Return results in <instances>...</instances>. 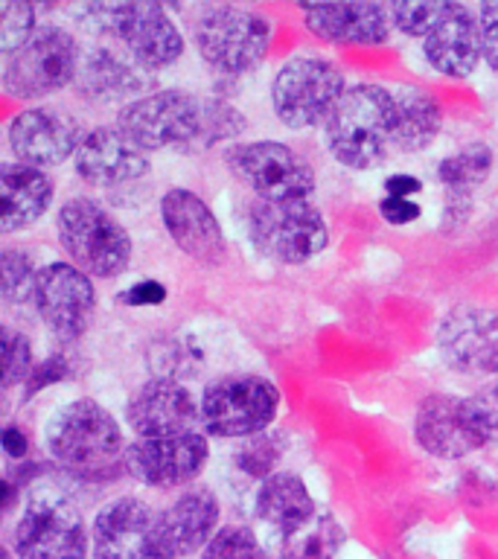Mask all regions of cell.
Instances as JSON below:
<instances>
[{
	"label": "cell",
	"mask_w": 498,
	"mask_h": 559,
	"mask_svg": "<svg viewBox=\"0 0 498 559\" xmlns=\"http://www.w3.org/2000/svg\"><path fill=\"white\" fill-rule=\"evenodd\" d=\"M126 134L146 152H204L245 131V117L216 96L161 91L129 103L117 117Z\"/></svg>",
	"instance_id": "1"
},
{
	"label": "cell",
	"mask_w": 498,
	"mask_h": 559,
	"mask_svg": "<svg viewBox=\"0 0 498 559\" xmlns=\"http://www.w3.org/2000/svg\"><path fill=\"white\" fill-rule=\"evenodd\" d=\"M47 452L61 472L85 484H108L129 472L122 428L94 400H73L52 414Z\"/></svg>",
	"instance_id": "2"
},
{
	"label": "cell",
	"mask_w": 498,
	"mask_h": 559,
	"mask_svg": "<svg viewBox=\"0 0 498 559\" xmlns=\"http://www.w3.org/2000/svg\"><path fill=\"white\" fill-rule=\"evenodd\" d=\"M323 143L347 169H376L393 155L396 138V99L379 85H353L330 111Z\"/></svg>",
	"instance_id": "3"
},
{
	"label": "cell",
	"mask_w": 498,
	"mask_h": 559,
	"mask_svg": "<svg viewBox=\"0 0 498 559\" xmlns=\"http://www.w3.org/2000/svg\"><path fill=\"white\" fill-rule=\"evenodd\" d=\"M414 440L443 461L475 454L498 443V408L484 396L431 393L414 417Z\"/></svg>",
	"instance_id": "4"
},
{
	"label": "cell",
	"mask_w": 498,
	"mask_h": 559,
	"mask_svg": "<svg viewBox=\"0 0 498 559\" xmlns=\"http://www.w3.org/2000/svg\"><path fill=\"white\" fill-rule=\"evenodd\" d=\"M59 242L70 262L87 277H120L131 262L129 230L105 207L91 199H70L61 204Z\"/></svg>",
	"instance_id": "5"
},
{
	"label": "cell",
	"mask_w": 498,
	"mask_h": 559,
	"mask_svg": "<svg viewBox=\"0 0 498 559\" xmlns=\"http://www.w3.org/2000/svg\"><path fill=\"white\" fill-rule=\"evenodd\" d=\"M344 91V73L332 61L297 56L271 79V108L286 129H312L327 122Z\"/></svg>",
	"instance_id": "6"
},
{
	"label": "cell",
	"mask_w": 498,
	"mask_h": 559,
	"mask_svg": "<svg viewBox=\"0 0 498 559\" xmlns=\"http://www.w3.org/2000/svg\"><path fill=\"white\" fill-rule=\"evenodd\" d=\"M248 234L262 257L283 265H304L330 242L327 222L309 201H257Z\"/></svg>",
	"instance_id": "7"
},
{
	"label": "cell",
	"mask_w": 498,
	"mask_h": 559,
	"mask_svg": "<svg viewBox=\"0 0 498 559\" xmlns=\"http://www.w3.org/2000/svg\"><path fill=\"white\" fill-rule=\"evenodd\" d=\"M280 391L257 373H230L201 396V426L213 437H257L277 417Z\"/></svg>",
	"instance_id": "8"
},
{
	"label": "cell",
	"mask_w": 498,
	"mask_h": 559,
	"mask_svg": "<svg viewBox=\"0 0 498 559\" xmlns=\"http://www.w3.org/2000/svg\"><path fill=\"white\" fill-rule=\"evenodd\" d=\"M17 559H87V527L79 507L56 489L35 492L12 533Z\"/></svg>",
	"instance_id": "9"
},
{
	"label": "cell",
	"mask_w": 498,
	"mask_h": 559,
	"mask_svg": "<svg viewBox=\"0 0 498 559\" xmlns=\"http://www.w3.org/2000/svg\"><path fill=\"white\" fill-rule=\"evenodd\" d=\"M79 44L61 26H38L3 68V87L17 99H44L79 76Z\"/></svg>",
	"instance_id": "10"
},
{
	"label": "cell",
	"mask_w": 498,
	"mask_h": 559,
	"mask_svg": "<svg viewBox=\"0 0 498 559\" xmlns=\"http://www.w3.org/2000/svg\"><path fill=\"white\" fill-rule=\"evenodd\" d=\"M271 24L239 7H210L195 21V47L210 68L227 76L245 73L265 59Z\"/></svg>",
	"instance_id": "11"
},
{
	"label": "cell",
	"mask_w": 498,
	"mask_h": 559,
	"mask_svg": "<svg viewBox=\"0 0 498 559\" xmlns=\"http://www.w3.org/2000/svg\"><path fill=\"white\" fill-rule=\"evenodd\" d=\"M227 169L260 201H309L315 190L312 166L274 140L236 143L227 152Z\"/></svg>",
	"instance_id": "12"
},
{
	"label": "cell",
	"mask_w": 498,
	"mask_h": 559,
	"mask_svg": "<svg viewBox=\"0 0 498 559\" xmlns=\"http://www.w3.org/2000/svg\"><path fill=\"white\" fill-rule=\"evenodd\" d=\"M105 33L129 50L140 68H166L181 59L183 38L173 17L157 3H117V7H96Z\"/></svg>",
	"instance_id": "13"
},
{
	"label": "cell",
	"mask_w": 498,
	"mask_h": 559,
	"mask_svg": "<svg viewBox=\"0 0 498 559\" xmlns=\"http://www.w3.org/2000/svg\"><path fill=\"white\" fill-rule=\"evenodd\" d=\"M35 306L42 321L50 326L52 338L73 344L94 321L96 288L85 271H79L73 262H52L38 271Z\"/></svg>",
	"instance_id": "14"
},
{
	"label": "cell",
	"mask_w": 498,
	"mask_h": 559,
	"mask_svg": "<svg viewBox=\"0 0 498 559\" xmlns=\"http://www.w3.org/2000/svg\"><path fill=\"white\" fill-rule=\"evenodd\" d=\"M437 353L463 376L498 373V312L461 304L437 326Z\"/></svg>",
	"instance_id": "15"
},
{
	"label": "cell",
	"mask_w": 498,
	"mask_h": 559,
	"mask_svg": "<svg viewBox=\"0 0 498 559\" xmlns=\"http://www.w3.org/2000/svg\"><path fill=\"white\" fill-rule=\"evenodd\" d=\"M94 559H175L166 550L157 513L140 498H117L94 522Z\"/></svg>",
	"instance_id": "16"
},
{
	"label": "cell",
	"mask_w": 498,
	"mask_h": 559,
	"mask_svg": "<svg viewBox=\"0 0 498 559\" xmlns=\"http://www.w3.org/2000/svg\"><path fill=\"white\" fill-rule=\"evenodd\" d=\"M210 445L204 435L190 431L178 437H157V440H138L126 452V469L140 484L157 489L187 487L199 478L208 463Z\"/></svg>",
	"instance_id": "17"
},
{
	"label": "cell",
	"mask_w": 498,
	"mask_h": 559,
	"mask_svg": "<svg viewBox=\"0 0 498 559\" xmlns=\"http://www.w3.org/2000/svg\"><path fill=\"white\" fill-rule=\"evenodd\" d=\"M126 419L140 440L190 435L192 426L201 419V405L181 382L157 376L131 393Z\"/></svg>",
	"instance_id": "18"
},
{
	"label": "cell",
	"mask_w": 498,
	"mask_h": 559,
	"mask_svg": "<svg viewBox=\"0 0 498 559\" xmlns=\"http://www.w3.org/2000/svg\"><path fill=\"white\" fill-rule=\"evenodd\" d=\"M73 164L82 181L108 190L140 181L149 173V152L140 148L120 126H105L82 138Z\"/></svg>",
	"instance_id": "19"
},
{
	"label": "cell",
	"mask_w": 498,
	"mask_h": 559,
	"mask_svg": "<svg viewBox=\"0 0 498 559\" xmlns=\"http://www.w3.org/2000/svg\"><path fill=\"white\" fill-rule=\"evenodd\" d=\"M161 218L173 242L201 265H218L227 257V242L213 210L190 190H169L161 199Z\"/></svg>",
	"instance_id": "20"
},
{
	"label": "cell",
	"mask_w": 498,
	"mask_h": 559,
	"mask_svg": "<svg viewBox=\"0 0 498 559\" xmlns=\"http://www.w3.org/2000/svg\"><path fill=\"white\" fill-rule=\"evenodd\" d=\"M79 143V126L59 111L29 108L9 122V146L21 164L35 169L64 164L70 155H76Z\"/></svg>",
	"instance_id": "21"
},
{
	"label": "cell",
	"mask_w": 498,
	"mask_h": 559,
	"mask_svg": "<svg viewBox=\"0 0 498 559\" xmlns=\"http://www.w3.org/2000/svg\"><path fill=\"white\" fill-rule=\"evenodd\" d=\"M423 52L428 64L443 76H472L484 50H481V26L470 9L461 3H446L440 21L423 38Z\"/></svg>",
	"instance_id": "22"
},
{
	"label": "cell",
	"mask_w": 498,
	"mask_h": 559,
	"mask_svg": "<svg viewBox=\"0 0 498 559\" xmlns=\"http://www.w3.org/2000/svg\"><path fill=\"white\" fill-rule=\"evenodd\" d=\"M218 513H222L218 498L210 489H183L164 513H157V531H161L166 550L178 559L208 548L216 536Z\"/></svg>",
	"instance_id": "23"
},
{
	"label": "cell",
	"mask_w": 498,
	"mask_h": 559,
	"mask_svg": "<svg viewBox=\"0 0 498 559\" xmlns=\"http://www.w3.org/2000/svg\"><path fill=\"white\" fill-rule=\"evenodd\" d=\"M309 33L330 44H384L391 35V9L379 3H321L304 7Z\"/></svg>",
	"instance_id": "24"
},
{
	"label": "cell",
	"mask_w": 498,
	"mask_h": 559,
	"mask_svg": "<svg viewBox=\"0 0 498 559\" xmlns=\"http://www.w3.org/2000/svg\"><path fill=\"white\" fill-rule=\"evenodd\" d=\"M315 515H318V507L309 489L292 472H274L257 489V519L269 527L274 542L304 531Z\"/></svg>",
	"instance_id": "25"
},
{
	"label": "cell",
	"mask_w": 498,
	"mask_h": 559,
	"mask_svg": "<svg viewBox=\"0 0 498 559\" xmlns=\"http://www.w3.org/2000/svg\"><path fill=\"white\" fill-rule=\"evenodd\" d=\"M52 181L26 164H3L0 169V227L7 234L35 225L52 204Z\"/></svg>",
	"instance_id": "26"
},
{
	"label": "cell",
	"mask_w": 498,
	"mask_h": 559,
	"mask_svg": "<svg viewBox=\"0 0 498 559\" xmlns=\"http://www.w3.org/2000/svg\"><path fill=\"white\" fill-rule=\"evenodd\" d=\"M396 99V138H393V152L400 155H414L435 143L443 126V114L437 103L423 91V87L402 85L393 91Z\"/></svg>",
	"instance_id": "27"
},
{
	"label": "cell",
	"mask_w": 498,
	"mask_h": 559,
	"mask_svg": "<svg viewBox=\"0 0 498 559\" xmlns=\"http://www.w3.org/2000/svg\"><path fill=\"white\" fill-rule=\"evenodd\" d=\"M134 70L138 68H131L129 61H122L120 56L96 50L79 64V87H82V94L111 103V99H120V96L138 91L140 76Z\"/></svg>",
	"instance_id": "28"
},
{
	"label": "cell",
	"mask_w": 498,
	"mask_h": 559,
	"mask_svg": "<svg viewBox=\"0 0 498 559\" xmlns=\"http://www.w3.org/2000/svg\"><path fill=\"white\" fill-rule=\"evenodd\" d=\"M344 545V527L332 513H318L304 531L274 542L271 559H335Z\"/></svg>",
	"instance_id": "29"
},
{
	"label": "cell",
	"mask_w": 498,
	"mask_h": 559,
	"mask_svg": "<svg viewBox=\"0 0 498 559\" xmlns=\"http://www.w3.org/2000/svg\"><path fill=\"white\" fill-rule=\"evenodd\" d=\"M489 173H493V148L487 143H472L437 164V181L454 199H466L475 187L487 181Z\"/></svg>",
	"instance_id": "30"
},
{
	"label": "cell",
	"mask_w": 498,
	"mask_h": 559,
	"mask_svg": "<svg viewBox=\"0 0 498 559\" xmlns=\"http://www.w3.org/2000/svg\"><path fill=\"white\" fill-rule=\"evenodd\" d=\"M3 300L9 306L35 304V283H38V271L33 269L29 257L21 251H3Z\"/></svg>",
	"instance_id": "31"
},
{
	"label": "cell",
	"mask_w": 498,
	"mask_h": 559,
	"mask_svg": "<svg viewBox=\"0 0 498 559\" xmlns=\"http://www.w3.org/2000/svg\"><path fill=\"white\" fill-rule=\"evenodd\" d=\"M280 457H283V445L277 443V437H271V435L248 437V440H245L234 454L236 466H239L245 475L262 478V480L274 475Z\"/></svg>",
	"instance_id": "32"
},
{
	"label": "cell",
	"mask_w": 498,
	"mask_h": 559,
	"mask_svg": "<svg viewBox=\"0 0 498 559\" xmlns=\"http://www.w3.org/2000/svg\"><path fill=\"white\" fill-rule=\"evenodd\" d=\"M201 559H271L262 542L248 527H225L213 536Z\"/></svg>",
	"instance_id": "33"
},
{
	"label": "cell",
	"mask_w": 498,
	"mask_h": 559,
	"mask_svg": "<svg viewBox=\"0 0 498 559\" xmlns=\"http://www.w3.org/2000/svg\"><path fill=\"white\" fill-rule=\"evenodd\" d=\"M33 376V347L24 332L3 330V391H12L15 384L29 382Z\"/></svg>",
	"instance_id": "34"
},
{
	"label": "cell",
	"mask_w": 498,
	"mask_h": 559,
	"mask_svg": "<svg viewBox=\"0 0 498 559\" xmlns=\"http://www.w3.org/2000/svg\"><path fill=\"white\" fill-rule=\"evenodd\" d=\"M35 33V9L29 3H3L0 7V50L17 52Z\"/></svg>",
	"instance_id": "35"
},
{
	"label": "cell",
	"mask_w": 498,
	"mask_h": 559,
	"mask_svg": "<svg viewBox=\"0 0 498 559\" xmlns=\"http://www.w3.org/2000/svg\"><path fill=\"white\" fill-rule=\"evenodd\" d=\"M446 12V3H393L391 21L400 33L411 35V38H426L428 29L440 21Z\"/></svg>",
	"instance_id": "36"
},
{
	"label": "cell",
	"mask_w": 498,
	"mask_h": 559,
	"mask_svg": "<svg viewBox=\"0 0 498 559\" xmlns=\"http://www.w3.org/2000/svg\"><path fill=\"white\" fill-rule=\"evenodd\" d=\"M481 26V50L493 70H498V3H487L478 12Z\"/></svg>",
	"instance_id": "37"
},
{
	"label": "cell",
	"mask_w": 498,
	"mask_h": 559,
	"mask_svg": "<svg viewBox=\"0 0 498 559\" xmlns=\"http://www.w3.org/2000/svg\"><path fill=\"white\" fill-rule=\"evenodd\" d=\"M120 300L126 306H161L166 300V286H161L157 280H140L122 292Z\"/></svg>",
	"instance_id": "38"
},
{
	"label": "cell",
	"mask_w": 498,
	"mask_h": 559,
	"mask_svg": "<svg viewBox=\"0 0 498 559\" xmlns=\"http://www.w3.org/2000/svg\"><path fill=\"white\" fill-rule=\"evenodd\" d=\"M379 213H382V218L388 222V225H411V222H417L419 218V204H414V201L408 199H393V195H388V199H382V204H379Z\"/></svg>",
	"instance_id": "39"
},
{
	"label": "cell",
	"mask_w": 498,
	"mask_h": 559,
	"mask_svg": "<svg viewBox=\"0 0 498 559\" xmlns=\"http://www.w3.org/2000/svg\"><path fill=\"white\" fill-rule=\"evenodd\" d=\"M64 373H68V361H64V356L47 358V361H44L38 370H33V376H29V384H26V400L42 391L44 384H52V382H59V379H64Z\"/></svg>",
	"instance_id": "40"
},
{
	"label": "cell",
	"mask_w": 498,
	"mask_h": 559,
	"mask_svg": "<svg viewBox=\"0 0 498 559\" xmlns=\"http://www.w3.org/2000/svg\"><path fill=\"white\" fill-rule=\"evenodd\" d=\"M384 190H388V195H393V199H408V195L423 190V183H419L414 175H393V178L384 181Z\"/></svg>",
	"instance_id": "41"
},
{
	"label": "cell",
	"mask_w": 498,
	"mask_h": 559,
	"mask_svg": "<svg viewBox=\"0 0 498 559\" xmlns=\"http://www.w3.org/2000/svg\"><path fill=\"white\" fill-rule=\"evenodd\" d=\"M3 449H7L9 457H24L26 454V435L21 431V428L9 426L7 431H3Z\"/></svg>",
	"instance_id": "42"
},
{
	"label": "cell",
	"mask_w": 498,
	"mask_h": 559,
	"mask_svg": "<svg viewBox=\"0 0 498 559\" xmlns=\"http://www.w3.org/2000/svg\"><path fill=\"white\" fill-rule=\"evenodd\" d=\"M0 559H15V557H12V550L9 548H0Z\"/></svg>",
	"instance_id": "43"
}]
</instances>
